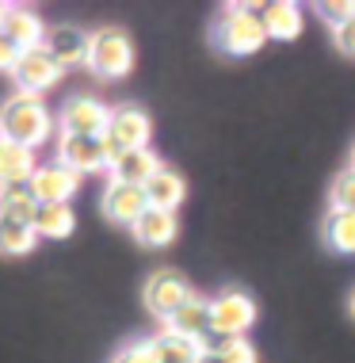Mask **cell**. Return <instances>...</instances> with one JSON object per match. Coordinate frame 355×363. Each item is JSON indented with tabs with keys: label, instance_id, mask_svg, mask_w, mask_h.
<instances>
[{
	"label": "cell",
	"instance_id": "19",
	"mask_svg": "<svg viewBox=\"0 0 355 363\" xmlns=\"http://www.w3.org/2000/svg\"><path fill=\"white\" fill-rule=\"evenodd\" d=\"M130 230H134V238L142 241L145 249H164V245H172V238H176V214L150 207Z\"/></svg>",
	"mask_w": 355,
	"mask_h": 363
},
{
	"label": "cell",
	"instance_id": "5",
	"mask_svg": "<svg viewBox=\"0 0 355 363\" xmlns=\"http://www.w3.org/2000/svg\"><path fill=\"white\" fill-rule=\"evenodd\" d=\"M191 298H195L191 283H187L180 272H172V268L153 272L150 283H145V306H150V313H153V318H161V321H169L172 313L184 310Z\"/></svg>",
	"mask_w": 355,
	"mask_h": 363
},
{
	"label": "cell",
	"instance_id": "26",
	"mask_svg": "<svg viewBox=\"0 0 355 363\" xmlns=\"http://www.w3.org/2000/svg\"><path fill=\"white\" fill-rule=\"evenodd\" d=\"M317 16L329 23V31H340L348 19H355V0H325L317 4Z\"/></svg>",
	"mask_w": 355,
	"mask_h": 363
},
{
	"label": "cell",
	"instance_id": "17",
	"mask_svg": "<svg viewBox=\"0 0 355 363\" xmlns=\"http://www.w3.org/2000/svg\"><path fill=\"white\" fill-rule=\"evenodd\" d=\"M150 345H153L157 363H199V359L206 356V345H203V340L180 337V333H172V329L157 333Z\"/></svg>",
	"mask_w": 355,
	"mask_h": 363
},
{
	"label": "cell",
	"instance_id": "14",
	"mask_svg": "<svg viewBox=\"0 0 355 363\" xmlns=\"http://www.w3.org/2000/svg\"><path fill=\"white\" fill-rule=\"evenodd\" d=\"M252 8H256V16H260L268 38L291 43V38L302 35V8L291 4V0H271V4H252Z\"/></svg>",
	"mask_w": 355,
	"mask_h": 363
},
{
	"label": "cell",
	"instance_id": "1",
	"mask_svg": "<svg viewBox=\"0 0 355 363\" xmlns=\"http://www.w3.org/2000/svg\"><path fill=\"white\" fill-rule=\"evenodd\" d=\"M50 130H54L50 111L31 92H16L12 100H4V107H0V138L4 142L35 150V145H43L50 138Z\"/></svg>",
	"mask_w": 355,
	"mask_h": 363
},
{
	"label": "cell",
	"instance_id": "16",
	"mask_svg": "<svg viewBox=\"0 0 355 363\" xmlns=\"http://www.w3.org/2000/svg\"><path fill=\"white\" fill-rule=\"evenodd\" d=\"M161 169H164V164H161V157H157L153 150H130V153H123V157L111 164V180L134 184V188H145V180H150V176H157Z\"/></svg>",
	"mask_w": 355,
	"mask_h": 363
},
{
	"label": "cell",
	"instance_id": "20",
	"mask_svg": "<svg viewBox=\"0 0 355 363\" xmlns=\"http://www.w3.org/2000/svg\"><path fill=\"white\" fill-rule=\"evenodd\" d=\"M31 225H35L38 238L62 241V238H69V233L77 230V214H73V207H69V203H38Z\"/></svg>",
	"mask_w": 355,
	"mask_h": 363
},
{
	"label": "cell",
	"instance_id": "9",
	"mask_svg": "<svg viewBox=\"0 0 355 363\" xmlns=\"http://www.w3.org/2000/svg\"><path fill=\"white\" fill-rule=\"evenodd\" d=\"M57 161L77 176L84 172H103L111 169V157L103 150V138H77V134H62L57 138Z\"/></svg>",
	"mask_w": 355,
	"mask_h": 363
},
{
	"label": "cell",
	"instance_id": "2",
	"mask_svg": "<svg viewBox=\"0 0 355 363\" xmlns=\"http://www.w3.org/2000/svg\"><path fill=\"white\" fill-rule=\"evenodd\" d=\"M214 43H218L222 54L244 57V54H256L268 43V31H264V23H260V16H256L252 4H237L225 12L222 23L214 27Z\"/></svg>",
	"mask_w": 355,
	"mask_h": 363
},
{
	"label": "cell",
	"instance_id": "10",
	"mask_svg": "<svg viewBox=\"0 0 355 363\" xmlns=\"http://www.w3.org/2000/svg\"><path fill=\"white\" fill-rule=\"evenodd\" d=\"M81 188V176L73 169H65L62 161H50V164H38L35 176H31V191L38 203H69Z\"/></svg>",
	"mask_w": 355,
	"mask_h": 363
},
{
	"label": "cell",
	"instance_id": "21",
	"mask_svg": "<svg viewBox=\"0 0 355 363\" xmlns=\"http://www.w3.org/2000/svg\"><path fill=\"white\" fill-rule=\"evenodd\" d=\"M35 245H38V233L31 222L0 214V257H27Z\"/></svg>",
	"mask_w": 355,
	"mask_h": 363
},
{
	"label": "cell",
	"instance_id": "8",
	"mask_svg": "<svg viewBox=\"0 0 355 363\" xmlns=\"http://www.w3.org/2000/svg\"><path fill=\"white\" fill-rule=\"evenodd\" d=\"M43 50L54 57L57 69H73V65H88V50H92V35L77 23H54L46 31V43Z\"/></svg>",
	"mask_w": 355,
	"mask_h": 363
},
{
	"label": "cell",
	"instance_id": "12",
	"mask_svg": "<svg viewBox=\"0 0 355 363\" xmlns=\"http://www.w3.org/2000/svg\"><path fill=\"white\" fill-rule=\"evenodd\" d=\"M150 211V199H145V188H134V184H118L111 180L103 191V214L118 225H134L142 214Z\"/></svg>",
	"mask_w": 355,
	"mask_h": 363
},
{
	"label": "cell",
	"instance_id": "24",
	"mask_svg": "<svg viewBox=\"0 0 355 363\" xmlns=\"http://www.w3.org/2000/svg\"><path fill=\"white\" fill-rule=\"evenodd\" d=\"M325 241L337 252H355V214L332 211L329 222H325Z\"/></svg>",
	"mask_w": 355,
	"mask_h": 363
},
{
	"label": "cell",
	"instance_id": "32",
	"mask_svg": "<svg viewBox=\"0 0 355 363\" xmlns=\"http://www.w3.org/2000/svg\"><path fill=\"white\" fill-rule=\"evenodd\" d=\"M351 169H355V145H351Z\"/></svg>",
	"mask_w": 355,
	"mask_h": 363
},
{
	"label": "cell",
	"instance_id": "3",
	"mask_svg": "<svg viewBox=\"0 0 355 363\" xmlns=\"http://www.w3.org/2000/svg\"><path fill=\"white\" fill-rule=\"evenodd\" d=\"M150 134H153V119L142 107H134V104L111 107V123L103 130V150L111 157V164L130 150H150Z\"/></svg>",
	"mask_w": 355,
	"mask_h": 363
},
{
	"label": "cell",
	"instance_id": "30",
	"mask_svg": "<svg viewBox=\"0 0 355 363\" xmlns=\"http://www.w3.org/2000/svg\"><path fill=\"white\" fill-rule=\"evenodd\" d=\"M199 363H222V359H218V356H214V352H206V356H203Z\"/></svg>",
	"mask_w": 355,
	"mask_h": 363
},
{
	"label": "cell",
	"instance_id": "22",
	"mask_svg": "<svg viewBox=\"0 0 355 363\" xmlns=\"http://www.w3.org/2000/svg\"><path fill=\"white\" fill-rule=\"evenodd\" d=\"M35 211H38V199L31 191V180L27 184H0V214L19 218V222H31Z\"/></svg>",
	"mask_w": 355,
	"mask_h": 363
},
{
	"label": "cell",
	"instance_id": "18",
	"mask_svg": "<svg viewBox=\"0 0 355 363\" xmlns=\"http://www.w3.org/2000/svg\"><path fill=\"white\" fill-rule=\"evenodd\" d=\"M184 195H187V184H184V176L172 172V169H161L157 176L145 180V199H150V207H157V211L176 214V207L184 203Z\"/></svg>",
	"mask_w": 355,
	"mask_h": 363
},
{
	"label": "cell",
	"instance_id": "4",
	"mask_svg": "<svg viewBox=\"0 0 355 363\" xmlns=\"http://www.w3.org/2000/svg\"><path fill=\"white\" fill-rule=\"evenodd\" d=\"M88 69L103 81H118L134 69V43L123 27H100L92 31V50H88Z\"/></svg>",
	"mask_w": 355,
	"mask_h": 363
},
{
	"label": "cell",
	"instance_id": "6",
	"mask_svg": "<svg viewBox=\"0 0 355 363\" xmlns=\"http://www.w3.org/2000/svg\"><path fill=\"white\" fill-rule=\"evenodd\" d=\"M57 123H62V134H77V138H103L107 123H111V107L100 104L96 96H73V100L62 107Z\"/></svg>",
	"mask_w": 355,
	"mask_h": 363
},
{
	"label": "cell",
	"instance_id": "13",
	"mask_svg": "<svg viewBox=\"0 0 355 363\" xmlns=\"http://www.w3.org/2000/svg\"><path fill=\"white\" fill-rule=\"evenodd\" d=\"M0 31H4V35L19 46V50L27 54V50H38V46L46 43V31H50V27H46L43 19L31 12V8L8 4V16H4V27H0Z\"/></svg>",
	"mask_w": 355,
	"mask_h": 363
},
{
	"label": "cell",
	"instance_id": "33",
	"mask_svg": "<svg viewBox=\"0 0 355 363\" xmlns=\"http://www.w3.org/2000/svg\"><path fill=\"white\" fill-rule=\"evenodd\" d=\"M351 313H355V294H351Z\"/></svg>",
	"mask_w": 355,
	"mask_h": 363
},
{
	"label": "cell",
	"instance_id": "27",
	"mask_svg": "<svg viewBox=\"0 0 355 363\" xmlns=\"http://www.w3.org/2000/svg\"><path fill=\"white\" fill-rule=\"evenodd\" d=\"M115 363H157L153 345H150V340H134V345H126L123 352H118Z\"/></svg>",
	"mask_w": 355,
	"mask_h": 363
},
{
	"label": "cell",
	"instance_id": "23",
	"mask_svg": "<svg viewBox=\"0 0 355 363\" xmlns=\"http://www.w3.org/2000/svg\"><path fill=\"white\" fill-rule=\"evenodd\" d=\"M206 352H214L222 363H256V348L244 337H218V333H210L206 337Z\"/></svg>",
	"mask_w": 355,
	"mask_h": 363
},
{
	"label": "cell",
	"instance_id": "31",
	"mask_svg": "<svg viewBox=\"0 0 355 363\" xmlns=\"http://www.w3.org/2000/svg\"><path fill=\"white\" fill-rule=\"evenodd\" d=\"M4 16H8V4H0V27H4Z\"/></svg>",
	"mask_w": 355,
	"mask_h": 363
},
{
	"label": "cell",
	"instance_id": "28",
	"mask_svg": "<svg viewBox=\"0 0 355 363\" xmlns=\"http://www.w3.org/2000/svg\"><path fill=\"white\" fill-rule=\"evenodd\" d=\"M19 57H23V50H19V46L12 43V38H8L4 31H0V69H4V73H12L16 65H19Z\"/></svg>",
	"mask_w": 355,
	"mask_h": 363
},
{
	"label": "cell",
	"instance_id": "29",
	"mask_svg": "<svg viewBox=\"0 0 355 363\" xmlns=\"http://www.w3.org/2000/svg\"><path fill=\"white\" fill-rule=\"evenodd\" d=\"M332 43H337L340 54L355 57V19H348V23L340 27V31H332Z\"/></svg>",
	"mask_w": 355,
	"mask_h": 363
},
{
	"label": "cell",
	"instance_id": "7",
	"mask_svg": "<svg viewBox=\"0 0 355 363\" xmlns=\"http://www.w3.org/2000/svg\"><path fill=\"white\" fill-rule=\"evenodd\" d=\"M256 321V302L244 291H222L210 298V325L218 337H244Z\"/></svg>",
	"mask_w": 355,
	"mask_h": 363
},
{
	"label": "cell",
	"instance_id": "15",
	"mask_svg": "<svg viewBox=\"0 0 355 363\" xmlns=\"http://www.w3.org/2000/svg\"><path fill=\"white\" fill-rule=\"evenodd\" d=\"M164 329L180 333V337H191V340H203V345H206V337L214 333V325H210V298H199V294H195L184 310H176L172 318L164 321Z\"/></svg>",
	"mask_w": 355,
	"mask_h": 363
},
{
	"label": "cell",
	"instance_id": "11",
	"mask_svg": "<svg viewBox=\"0 0 355 363\" xmlns=\"http://www.w3.org/2000/svg\"><path fill=\"white\" fill-rule=\"evenodd\" d=\"M12 77H16V84H19V92H31V96H38V92H46V88H54L57 84V77H62V69L54 65V57L38 46V50H27L23 57H19V65L12 69Z\"/></svg>",
	"mask_w": 355,
	"mask_h": 363
},
{
	"label": "cell",
	"instance_id": "25",
	"mask_svg": "<svg viewBox=\"0 0 355 363\" xmlns=\"http://www.w3.org/2000/svg\"><path fill=\"white\" fill-rule=\"evenodd\" d=\"M332 211H344V214H355V169L340 172L332 180Z\"/></svg>",
	"mask_w": 355,
	"mask_h": 363
}]
</instances>
